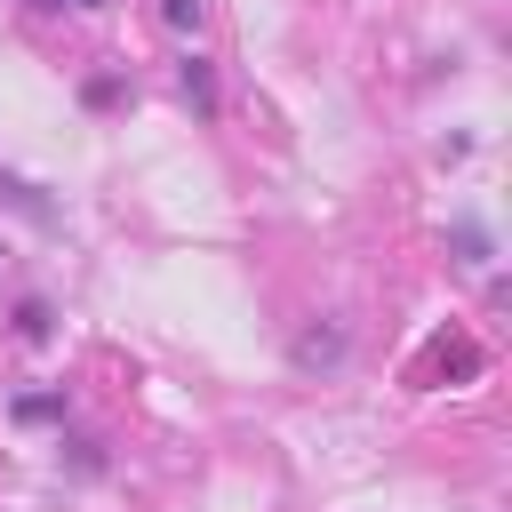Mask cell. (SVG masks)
I'll list each match as a JSON object with an SVG mask.
<instances>
[{
    "label": "cell",
    "mask_w": 512,
    "mask_h": 512,
    "mask_svg": "<svg viewBox=\"0 0 512 512\" xmlns=\"http://www.w3.org/2000/svg\"><path fill=\"white\" fill-rule=\"evenodd\" d=\"M80 8H96V0H80Z\"/></svg>",
    "instance_id": "1"
}]
</instances>
